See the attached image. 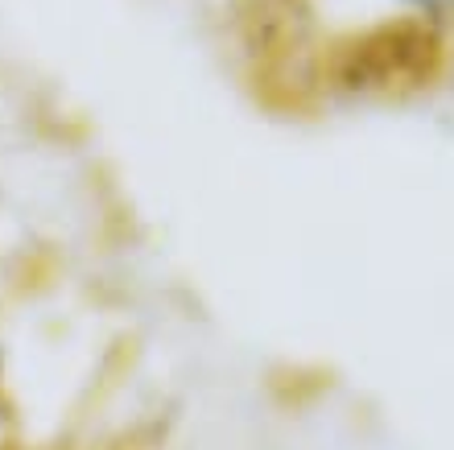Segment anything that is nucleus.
Instances as JSON below:
<instances>
[{
    "label": "nucleus",
    "mask_w": 454,
    "mask_h": 450,
    "mask_svg": "<svg viewBox=\"0 0 454 450\" xmlns=\"http://www.w3.org/2000/svg\"><path fill=\"white\" fill-rule=\"evenodd\" d=\"M393 4L405 17H413L418 25H426V29H438V25L454 21V0H393Z\"/></svg>",
    "instance_id": "f257e3e1"
}]
</instances>
